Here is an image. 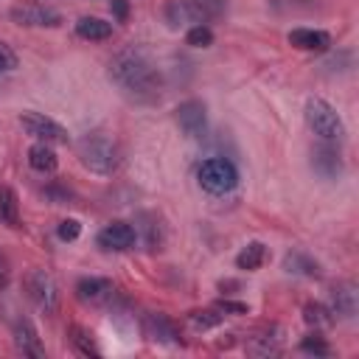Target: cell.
I'll return each mask as SVG.
<instances>
[{"label": "cell", "instance_id": "cell-1", "mask_svg": "<svg viewBox=\"0 0 359 359\" xmlns=\"http://www.w3.org/2000/svg\"><path fill=\"white\" fill-rule=\"evenodd\" d=\"M109 81L129 98V101H137V104H154L160 101V93H163V79H160V70L157 65L149 59L146 50L140 48H123L118 50L112 59H109Z\"/></svg>", "mask_w": 359, "mask_h": 359}, {"label": "cell", "instance_id": "cell-2", "mask_svg": "<svg viewBox=\"0 0 359 359\" xmlns=\"http://www.w3.org/2000/svg\"><path fill=\"white\" fill-rule=\"evenodd\" d=\"M76 157L79 163L98 177H112L121 165V149L118 143L104 132H87L76 140Z\"/></svg>", "mask_w": 359, "mask_h": 359}, {"label": "cell", "instance_id": "cell-3", "mask_svg": "<svg viewBox=\"0 0 359 359\" xmlns=\"http://www.w3.org/2000/svg\"><path fill=\"white\" fill-rule=\"evenodd\" d=\"M163 14L171 28L208 25L224 14V0H168Z\"/></svg>", "mask_w": 359, "mask_h": 359}, {"label": "cell", "instance_id": "cell-4", "mask_svg": "<svg viewBox=\"0 0 359 359\" xmlns=\"http://www.w3.org/2000/svg\"><path fill=\"white\" fill-rule=\"evenodd\" d=\"M303 118H306V126L320 137V140H331V143H339L345 137V123H342V115L337 112L334 104H328L325 98L320 95H311L306 98V107H303Z\"/></svg>", "mask_w": 359, "mask_h": 359}, {"label": "cell", "instance_id": "cell-5", "mask_svg": "<svg viewBox=\"0 0 359 359\" xmlns=\"http://www.w3.org/2000/svg\"><path fill=\"white\" fill-rule=\"evenodd\" d=\"M196 182L210 196H224L238 185V168L227 157H208L196 168Z\"/></svg>", "mask_w": 359, "mask_h": 359}, {"label": "cell", "instance_id": "cell-6", "mask_svg": "<svg viewBox=\"0 0 359 359\" xmlns=\"http://www.w3.org/2000/svg\"><path fill=\"white\" fill-rule=\"evenodd\" d=\"M22 286H25V294L28 300L42 311V314H53L59 309V286L53 280L50 272L45 269H31L25 278H22Z\"/></svg>", "mask_w": 359, "mask_h": 359}, {"label": "cell", "instance_id": "cell-7", "mask_svg": "<svg viewBox=\"0 0 359 359\" xmlns=\"http://www.w3.org/2000/svg\"><path fill=\"white\" fill-rule=\"evenodd\" d=\"M20 123L25 129V135H31L34 140H42V143H50V146L53 143H67V129L59 121L48 118L45 112L28 109V112L20 115Z\"/></svg>", "mask_w": 359, "mask_h": 359}, {"label": "cell", "instance_id": "cell-8", "mask_svg": "<svg viewBox=\"0 0 359 359\" xmlns=\"http://www.w3.org/2000/svg\"><path fill=\"white\" fill-rule=\"evenodd\" d=\"M174 121L182 129V135L191 137V140H202L208 135V109H205V104L199 98L182 101L174 109Z\"/></svg>", "mask_w": 359, "mask_h": 359}, {"label": "cell", "instance_id": "cell-9", "mask_svg": "<svg viewBox=\"0 0 359 359\" xmlns=\"http://www.w3.org/2000/svg\"><path fill=\"white\" fill-rule=\"evenodd\" d=\"M311 168L320 180H339L345 174V160H342V151L337 143L331 140H320L314 149H311Z\"/></svg>", "mask_w": 359, "mask_h": 359}, {"label": "cell", "instance_id": "cell-10", "mask_svg": "<svg viewBox=\"0 0 359 359\" xmlns=\"http://www.w3.org/2000/svg\"><path fill=\"white\" fill-rule=\"evenodd\" d=\"M95 244L107 252H126L137 244V227H132L129 222L123 219H115L109 224H104L95 236Z\"/></svg>", "mask_w": 359, "mask_h": 359}, {"label": "cell", "instance_id": "cell-11", "mask_svg": "<svg viewBox=\"0 0 359 359\" xmlns=\"http://www.w3.org/2000/svg\"><path fill=\"white\" fill-rule=\"evenodd\" d=\"M8 17L17 22V25H25V28H59L65 22V17L50 8V6H39V3H25V6H14L8 11Z\"/></svg>", "mask_w": 359, "mask_h": 359}, {"label": "cell", "instance_id": "cell-12", "mask_svg": "<svg viewBox=\"0 0 359 359\" xmlns=\"http://www.w3.org/2000/svg\"><path fill=\"white\" fill-rule=\"evenodd\" d=\"M143 334L149 339H154L157 345H168V348H180L182 345L180 325L168 314H163V311H149L143 317Z\"/></svg>", "mask_w": 359, "mask_h": 359}, {"label": "cell", "instance_id": "cell-13", "mask_svg": "<svg viewBox=\"0 0 359 359\" xmlns=\"http://www.w3.org/2000/svg\"><path fill=\"white\" fill-rule=\"evenodd\" d=\"M328 311L334 314V320H353L359 311V289L353 280H342L337 286H331L328 292Z\"/></svg>", "mask_w": 359, "mask_h": 359}, {"label": "cell", "instance_id": "cell-14", "mask_svg": "<svg viewBox=\"0 0 359 359\" xmlns=\"http://www.w3.org/2000/svg\"><path fill=\"white\" fill-rule=\"evenodd\" d=\"M76 297L87 306H109L115 300V283L109 278H98V275L81 278L76 283Z\"/></svg>", "mask_w": 359, "mask_h": 359}, {"label": "cell", "instance_id": "cell-15", "mask_svg": "<svg viewBox=\"0 0 359 359\" xmlns=\"http://www.w3.org/2000/svg\"><path fill=\"white\" fill-rule=\"evenodd\" d=\"M244 348L250 356H278L283 351V328L280 325H261L250 334Z\"/></svg>", "mask_w": 359, "mask_h": 359}, {"label": "cell", "instance_id": "cell-16", "mask_svg": "<svg viewBox=\"0 0 359 359\" xmlns=\"http://www.w3.org/2000/svg\"><path fill=\"white\" fill-rule=\"evenodd\" d=\"M14 345L22 356H31V359H45V348L39 342V334L34 328V323L28 317H20L14 323Z\"/></svg>", "mask_w": 359, "mask_h": 359}, {"label": "cell", "instance_id": "cell-17", "mask_svg": "<svg viewBox=\"0 0 359 359\" xmlns=\"http://www.w3.org/2000/svg\"><path fill=\"white\" fill-rule=\"evenodd\" d=\"M289 45L297 50H311V53H325L331 48V34L320 28H294L289 31Z\"/></svg>", "mask_w": 359, "mask_h": 359}, {"label": "cell", "instance_id": "cell-18", "mask_svg": "<svg viewBox=\"0 0 359 359\" xmlns=\"http://www.w3.org/2000/svg\"><path fill=\"white\" fill-rule=\"evenodd\" d=\"M76 36L79 39H87V42H104L112 36V22L104 20V17H93V14H84L76 20Z\"/></svg>", "mask_w": 359, "mask_h": 359}, {"label": "cell", "instance_id": "cell-19", "mask_svg": "<svg viewBox=\"0 0 359 359\" xmlns=\"http://www.w3.org/2000/svg\"><path fill=\"white\" fill-rule=\"evenodd\" d=\"M283 269L289 275H300V278H320V264L303 250H289L283 255Z\"/></svg>", "mask_w": 359, "mask_h": 359}, {"label": "cell", "instance_id": "cell-20", "mask_svg": "<svg viewBox=\"0 0 359 359\" xmlns=\"http://www.w3.org/2000/svg\"><path fill=\"white\" fill-rule=\"evenodd\" d=\"M28 165H31L34 171H39V174H53V171L59 168V157H56V151H53L50 143L36 140V143L28 149Z\"/></svg>", "mask_w": 359, "mask_h": 359}, {"label": "cell", "instance_id": "cell-21", "mask_svg": "<svg viewBox=\"0 0 359 359\" xmlns=\"http://www.w3.org/2000/svg\"><path fill=\"white\" fill-rule=\"evenodd\" d=\"M266 261V244L264 241H247L241 247V252L236 255V266L244 269V272H255L261 269Z\"/></svg>", "mask_w": 359, "mask_h": 359}, {"label": "cell", "instance_id": "cell-22", "mask_svg": "<svg viewBox=\"0 0 359 359\" xmlns=\"http://www.w3.org/2000/svg\"><path fill=\"white\" fill-rule=\"evenodd\" d=\"M224 317H227V314H224L219 306L196 309V311H191V314H188V325H191L194 331H210V328L222 325V323H224Z\"/></svg>", "mask_w": 359, "mask_h": 359}, {"label": "cell", "instance_id": "cell-23", "mask_svg": "<svg viewBox=\"0 0 359 359\" xmlns=\"http://www.w3.org/2000/svg\"><path fill=\"white\" fill-rule=\"evenodd\" d=\"M0 222L8 224V227L20 224V202H17V194L8 185H0Z\"/></svg>", "mask_w": 359, "mask_h": 359}, {"label": "cell", "instance_id": "cell-24", "mask_svg": "<svg viewBox=\"0 0 359 359\" xmlns=\"http://www.w3.org/2000/svg\"><path fill=\"white\" fill-rule=\"evenodd\" d=\"M303 320H306V325H311L314 331H320V328H328L334 323V314L328 311L325 303H306L303 306Z\"/></svg>", "mask_w": 359, "mask_h": 359}, {"label": "cell", "instance_id": "cell-25", "mask_svg": "<svg viewBox=\"0 0 359 359\" xmlns=\"http://www.w3.org/2000/svg\"><path fill=\"white\" fill-rule=\"evenodd\" d=\"M70 345H73L81 356H95V359L101 356V351H98L93 334H90L87 328H81V325H73V328H70Z\"/></svg>", "mask_w": 359, "mask_h": 359}, {"label": "cell", "instance_id": "cell-26", "mask_svg": "<svg viewBox=\"0 0 359 359\" xmlns=\"http://www.w3.org/2000/svg\"><path fill=\"white\" fill-rule=\"evenodd\" d=\"M185 42H188L191 48H208V45H213V31H210V25H191L188 34H185Z\"/></svg>", "mask_w": 359, "mask_h": 359}, {"label": "cell", "instance_id": "cell-27", "mask_svg": "<svg viewBox=\"0 0 359 359\" xmlns=\"http://www.w3.org/2000/svg\"><path fill=\"white\" fill-rule=\"evenodd\" d=\"M300 351L303 353H311V356H328L331 353V345L314 331V334H309V337L300 339Z\"/></svg>", "mask_w": 359, "mask_h": 359}, {"label": "cell", "instance_id": "cell-28", "mask_svg": "<svg viewBox=\"0 0 359 359\" xmlns=\"http://www.w3.org/2000/svg\"><path fill=\"white\" fill-rule=\"evenodd\" d=\"M56 236H59V241H76L81 236V222L79 219H62L56 224Z\"/></svg>", "mask_w": 359, "mask_h": 359}, {"label": "cell", "instance_id": "cell-29", "mask_svg": "<svg viewBox=\"0 0 359 359\" xmlns=\"http://www.w3.org/2000/svg\"><path fill=\"white\" fill-rule=\"evenodd\" d=\"M14 67H17V56L11 53V48L6 42H0V73L14 70Z\"/></svg>", "mask_w": 359, "mask_h": 359}, {"label": "cell", "instance_id": "cell-30", "mask_svg": "<svg viewBox=\"0 0 359 359\" xmlns=\"http://www.w3.org/2000/svg\"><path fill=\"white\" fill-rule=\"evenodd\" d=\"M45 196H48V199H53V202H56V205H65V202H67V199H70V191H67V188H62V185H56V182H53V185H48V188H45Z\"/></svg>", "mask_w": 359, "mask_h": 359}, {"label": "cell", "instance_id": "cell-31", "mask_svg": "<svg viewBox=\"0 0 359 359\" xmlns=\"http://www.w3.org/2000/svg\"><path fill=\"white\" fill-rule=\"evenodd\" d=\"M109 11H112V17H115L118 22H123V20L129 17V3H126V0H109Z\"/></svg>", "mask_w": 359, "mask_h": 359}, {"label": "cell", "instance_id": "cell-32", "mask_svg": "<svg viewBox=\"0 0 359 359\" xmlns=\"http://www.w3.org/2000/svg\"><path fill=\"white\" fill-rule=\"evenodd\" d=\"M224 314H247V303H236V300H219L216 303Z\"/></svg>", "mask_w": 359, "mask_h": 359}]
</instances>
